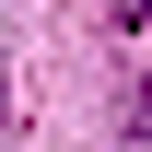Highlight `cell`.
<instances>
[{
  "label": "cell",
  "mask_w": 152,
  "mask_h": 152,
  "mask_svg": "<svg viewBox=\"0 0 152 152\" xmlns=\"http://www.w3.org/2000/svg\"><path fill=\"white\" fill-rule=\"evenodd\" d=\"M117 140H129V152H152V82L129 94V117H117Z\"/></svg>",
  "instance_id": "cell-1"
},
{
  "label": "cell",
  "mask_w": 152,
  "mask_h": 152,
  "mask_svg": "<svg viewBox=\"0 0 152 152\" xmlns=\"http://www.w3.org/2000/svg\"><path fill=\"white\" fill-rule=\"evenodd\" d=\"M0 117H12V105H0Z\"/></svg>",
  "instance_id": "cell-3"
},
{
  "label": "cell",
  "mask_w": 152,
  "mask_h": 152,
  "mask_svg": "<svg viewBox=\"0 0 152 152\" xmlns=\"http://www.w3.org/2000/svg\"><path fill=\"white\" fill-rule=\"evenodd\" d=\"M129 23H152V0H129Z\"/></svg>",
  "instance_id": "cell-2"
}]
</instances>
